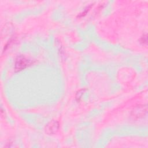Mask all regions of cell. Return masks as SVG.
Instances as JSON below:
<instances>
[{"mask_svg":"<svg viewBox=\"0 0 148 148\" xmlns=\"http://www.w3.org/2000/svg\"><path fill=\"white\" fill-rule=\"evenodd\" d=\"M140 42L143 43V44H147V34H145V35H143L141 38H140Z\"/></svg>","mask_w":148,"mask_h":148,"instance_id":"5","label":"cell"},{"mask_svg":"<svg viewBox=\"0 0 148 148\" xmlns=\"http://www.w3.org/2000/svg\"><path fill=\"white\" fill-rule=\"evenodd\" d=\"M85 90H84V89H82V90H79L77 92V93L76 94V99L77 101H80V99L82 98V95H83Z\"/></svg>","mask_w":148,"mask_h":148,"instance_id":"4","label":"cell"},{"mask_svg":"<svg viewBox=\"0 0 148 148\" xmlns=\"http://www.w3.org/2000/svg\"><path fill=\"white\" fill-rule=\"evenodd\" d=\"M91 6L92 5H90V6H88L86 10H85V11L84 12H83V13H80V14L79 15V16H78V17H82V16H84L85 14H86V13L87 12V11H88L89 10V9H90V8L91 7Z\"/></svg>","mask_w":148,"mask_h":148,"instance_id":"6","label":"cell"},{"mask_svg":"<svg viewBox=\"0 0 148 148\" xmlns=\"http://www.w3.org/2000/svg\"><path fill=\"white\" fill-rule=\"evenodd\" d=\"M32 62L31 60L26 58L25 57L20 56L16 60L14 65V70L16 72H19L24 69L28 66L31 65Z\"/></svg>","mask_w":148,"mask_h":148,"instance_id":"1","label":"cell"},{"mask_svg":"<svg viewBox=\"0 0 148 148\" xmlns=\"http://www.w3.org/2000/svg\"><path fill=\"white\" fill-rule=\"evenodd\" d=\"M59 127V123L56 120H52L46 125L45 131L47 134L50 135L54 134L58 131Z\"/></svg>","mask_w":148,"mask_h":148,"instance_id":"2","label":"cell"},{"mask_svg":"<svg viewBox=\"0 0 148 148\" xmlns=\"http://www.w3.org/2000/svg\"><path fill=\"white\" fill-rule=\"evenodd\" d=\"M147 106H138L135 108L132 112V116L135 118H140L144 117L147 113Z\"/></svg>","mask_w":148,"mask_h":148,"instance_id":"3","label":"cell"}]
</instances>
